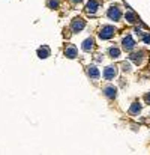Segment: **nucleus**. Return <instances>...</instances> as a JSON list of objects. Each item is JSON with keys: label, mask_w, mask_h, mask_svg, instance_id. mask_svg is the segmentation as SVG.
<instances>
[{"label": "nucleus", "mask_w": 150, "mask_h": 155, "mask_svg": "<svg viewBox=\"0 0 150 155\" xmlns=\"http://www.w3.org/2000/svg\"><path fill=\"white\" fill-rule=\"evenodd\" d=\"M48 6H50L51 9H56V8L59 6V2H57V0H50V2H48Z\"/></svg>", "instance_id": "obj_16"}, {"label": "nucleus", "mask_w": 150, "mask_h": 155, "mask_svg": "<svg viewBox=\"0 0 150 155\" xmlns=\"http://www.w3.org/2000/svg\"><path fill=\"white\" fill-rule=\"evenodd\" d=\"M114 33H116V29L113 26H104L99 32V38L101 39H110L114 36Z\"/></svg>", "instance_id": "obj_1"}, {"label": "nucleus", "mask_w": 150, "mask_h": 155, "mask_svg": "<svg viewBox=\"0 0 150 155\" xmlns=\"http://www.w3.org/2000/svg\"><path fill=\"white\" fill-rule=\"evenodd\" d=\"M146 100H147V101L150 103V93H147V95H146Z\"/></svg>", "instance_id": "obj_19"}, {"label": "nucleus", "mask_w": 150, "mask_h": 155, "mask_svg": "<svg viewBox=\"0 0 150 155\" xmlns=\"http://www.w3.org/2000/svg\"><path fill=\"white\" fill-rule=\"evenodd\" d=\"M129 59L138 65V63H141V60H143V53H141V51H140V53H134V54L129 56Z\"/></svg>", "instance_id": "obj_12"}, {"label": "nucleus", "mask_w": 150, "mask_h": 155, "mask_svg": "<svg viewBox=\"0 0 150 155\" xmlns=\"http://www.w3.org/2000/svg\"><path fill=\"white\" fill-rule=\"evenodd\" d=\"M71 2H74V3H80L81 0H71Z\"/></svg>", "instance_id": "obj_20"}, {"label": "nucleus", "mask_w": 150, "mask_h": 155, "mask_svg": "<svg viewBox=\"0 0 150 155\" xmlns=\"http://www.w3.org/2000/svg\"><path fill=\"white\" fill-rule=\"evenodd\" d=\"M110 56H111L113 59H117V57L120 56V50H119L117 47H111V48H110Z\"/></svg>", "instance_id": "obj_14"}, {"label": "nucleus", "mask_w": 150, "mask_h": 155, "mask_svg": "<svg viewBox=\"0 0 150 155\" xmlns=\"http://www.w3.org/2000/svg\"><path fill=\"white\" fill-rule=\"evenodd\" d=\"M135 33H137V36H140V38L143 36V32H141V29H138V27L135 29Z\"/></svg>", "instance_id": "obj_18"}, {"label": "nucleus", "mask_w": 150, "mask_h": 155, "mask_svg": "<svg viewBox=\"0 0 150 155\" xmlns=\"http://www.w3.org/2000/svg\"><path fill=\"white\" fill-rule=\"evenodd\" d=\"M117 75L116 66H107L104 69V78L105 80H114V77Z\"/></svg>", "instance_id": "obj_3"}, {"label": "nucleus", "mask_w": 150, "mask_h": 155, "mask_svg": "<svg viewBox=\"0 0 150 155\" xmlns=\"http://www.w3.org/2000/svg\"><path fill=\"white\" fill-rule=\"evenodd\" d=\"M38 56H39L41 59H47V57L50 56V48H48L47 45H42V47L38 50Z\"/></svg>", "instance_id": "obj_9"}, {"label": "nucleus", "mask_w": 150, "mask_h": 155, "mask_svg": "<svg viewBox=\"0 0 150 155\" xmlns=\"http://www.w3.org/2000/svg\"><path fill=\"white\" fill-rule=\"evenodd\" d=\"M120 17H122V12H120V9H119L117 6H111V8L108 9V18H110V20L119 21Z\"/></svg>", "instance_id": "obj_2"}, {"label": "nucleus", "mask_w": 150, "mask_h": 155, "mask_svg": "<svg viewBox=\"0 0 150 155\" xmlns=\"http://www.w3.org/2000/svg\"><path fill=\"white\" fill-rule=\"evenodd\" d=\"M143 41H144L146 44H150V35H144V36H143Z\"/></svg>", "instance_id": "obj_17"}, {"label": "nucleus", "mask_w": 150, "mask_h": 155, "mask_svg": "<svg viewBox=\"0 0 150 155\" xmlns=\"http://www.w3.org/2000/svg\"><path fill=\"white\" fill-rule=\"evenodd\" d=\"M84 26H86V23H84V20H81V18H77V20L72 21V30H74V32H80V30H83Z\"/></svg>", "instance_id": "obj_6"}, {"label": "nucleus", "mask_w": 150, "mask_h": 155, "mask_svg": "<svg viewBox=\"0 0 150 155\" xmlns=\"http://www.w3.org/2000/svg\"><path fill=\"white\" fill-rule=\"evenodd\" d=\"M105 95L108 96V98H116V95H117V90H116V87H113V86H108V87H105Z\"/></svg>", "instance_id": "obj_11"}, {"label": "nucleus", "mask_w": 150, "mask_h": 155, "mask_svg": "<svg viewBox=\"0 0 150 155\" xmlns=\"http://www.w3.org/2000/svg\"><path fill=\"white\" fill-rule=\"evenodd\" d=\"M122 44H123V48L126 51H131L134 47H135V41L132 39V36H125L123 41H122Z\"/></svg>", "instance_id": "obj_4"}, {"label": "nucleus", "mask_w": 150, "mask_h": 155, "mask_svg": "<svg viewBox=\"0 0 150 155\" xmlns=\"http://www.w3.org/2000/svg\"><path fill=\"white\" fill-rule=\"evenodd\" d=\"M141 111V104L140 103H134L131 105V108H129V113L131 115H137V113H140Z\"/></svg>", "instance_id": "obj_13"}, {"label": "nucleus", "mask_w": 150, "mask_h": 155, "mask_svg": "<svg viewBox=\"0 0 150 155\" xmlns=\"http://www.w3.org/2000/svg\"><path fill=\"white\" fill-rule=\"evenodd\" d=\"M65 56L69 57V59H75L78 56V51H77V48L74 45H68L66 48H65Z\"/></svg>", "instance_id": "obj_7"}, {"label": "nucleus", "mask_w": 150, "mask_h": 155, "mask_svg": "<svg viewBox=\"0 0 150 155\" xmlns=\"http://www.w3.org/2000/svg\"><path fill=\"white\" fill-rule=\"evenodd\" d=\"M93 44H95V41H93L92 38L86 39L83 42V50L84 51H92V50H93Z\"/></svg>", "instance_id": "obj_10"}, {"label": "nucleus", "mask_w": 150, "mask_h": 155, "mask_svg": "<svg viewBox=\"0 0 150 155\" xmlns=\"http://www.w3.org/2000/svg\"><path fill=\"white\" fill-rule=\"evenodd\" d=\"M87 74H89V77H90V78H93V80H98V78H99V69L96 68V66H95V65H90V66H89V69H87Z\"/></svg>", "instance_id": "obj_8"}, {"label": "nucleus", "mask_w": 150, "mask_h": 155, "mask_svg": "<svg viewBox=\"0 0 150 155\" xmlns=\"http://www.w3.org/2000/svg\"><path fill=\"white\" fill-rule=\"evenodd\" d=\"M125 18H126L128 23H134V21H135V15H134V12H131V11L125 14Z\"/></svg>", "instance_id": "obj_15"}, {"label": "nucleus", "mask_w": 150, "mask_h": 155, "mask_svg": "<svg viewBox=\"0 0 150 155\" xmlns=\"http://www.w3.org/2000/svg\"><path fill=\"white\" fill-rule=\"evenodd\" d=\"M99 0H89V3H87V6H86V11L89 12V14H95L96 11H98V8H99Z\"/></svg>", "instance_id": "obj_5"}]
</instances>
